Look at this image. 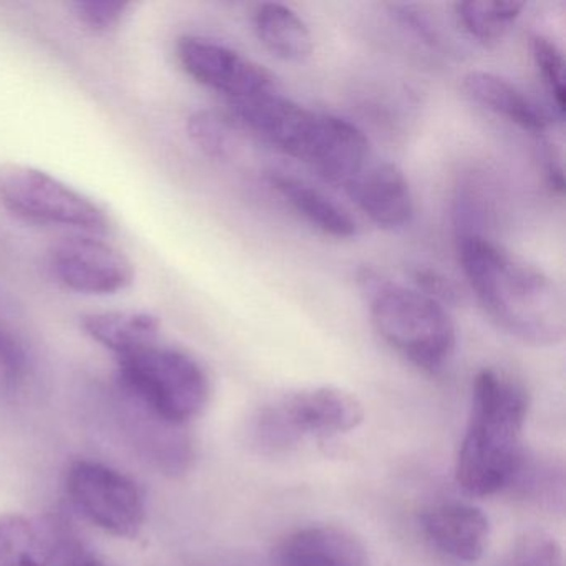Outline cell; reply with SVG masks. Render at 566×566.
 <instances>
[{"mask_svg": "<svg viewBox=\"0 0 566 566\" xmlns=\"http://www.w3.org/2000/svg\"><path fill=\"white\" fill-rule=\"evenodd\" d=\"M117 364L124 399L171 426H187L207 407L210 380L185 350L155 343L118 357Z\"/></svg>", "mask_w": 566, "mask_h": 566, "instance_id": "277c9868", "label": "cell"}, {"mask_svg": "<svg viewBox=\"0 0 566 566\" xmlns=\"http://www.w3.org/2000/svg\"><path fill=\"white\" fill-rule=\"evenodd\" d=\"M177 57L181 69L195 82L224 95L228 102L276 91L273 75L263 65L210 39L181 38L177 44Z\"/></svg>", "mask_w": 566, "mask_h": 566, "instance_id": "30bf717a", "label": "cell"}, {"mask_svg": "<svg viewBox=\"0 0 566 566\" xmlns=\"http://www.w3.org/2000/svg\"><path fill=\"white\" fill-rule=\"evenodd\" d=\"M268 184L300 217L321 233L336 240L356 237L357 223L349 211L344 210L333 198L313 185L281 171L270 174Z\"/></svg>", "mask_w": 566, "mask_h": 566, "instance_id": "9a60e30c", "label": "cell"}, {"mask_svg": "<svg viewBox=\"0 0 566 566\" xmlns=\"http://www.w3.org/2000/svg\"><path fill=\"white\" fill-rule=\"evenodd\" d=\"M502 566H563V549L546 532H526L513 543Z\"/></svg>", "mask_w": 566, "mask_h": 566, "instance_id": "603a6c76", "label": "cell"}, {"mask_svg": "<svg viewBox=\"0 0 566 566\" xmlns=\"http://www.w3.org/2000/svg\"><path fill=\"white\" fill-rule=\"evenodd\" d=\"M347 197L382 230H399L413 217V195L397 165L369 164L344 187Z\"/></svg>", "mask_w": 566, "mask_h": 566, "instance_id": "7c38bea8", "label": "cell"}, {"mask_svg": "<svg viewBox=\"0 0 566 566\" xmlns=\"http://www.w3.org/2000/svg\"><path fill=\"white\" fill-rule=\"evenodd\" d=\"M462 87L470 101L505 118L523 132L539 137L552 125V117L536 102L499 75L490 72H470L463 78Z\"/></svg>", "mask_w": 566, "mask_h": 566, "instance_id": "5bb4252c", "label": "cell"}, {"mask_svg": "<svg viewBox=\"0 0 566 566\" xmlns=\"http://www.w3.org/2000/svg\"><path fill=\"white\" fill-rule=\"evenodd\" d=\"M0 566H49L42 525L21 515L0 516Z\"/></svg>", "mask_w": 566, "mask_h": 566, "instance_id": "ffe728a7", "label": "cell"}, {"mask_svg": "<svg viewBox=\"0 0 566 566\" xmlns=\"http://www.w3.org/2000/svg\"><path fill=\"white\" fill-rule=\"evenodd\" d=\"M530 410L526 387L495 367L479 370L472 384L469 423L457 455V483L473 496L505 492L526 449Z\"/></svg>", "mask_w": 566, "mask_h": 566, "instance_id": "7a4b0ae2", "label": "cell"}, {"mask_svg": "<svg viewBox=\"0 0 566 566\" xmlns=\"http://www.w3.org/2000/svg\"><path fill=\"white\" fill-rule=\"evenodd\" d=\"M457 254L470 290L500 329L530 346L562 343L565 300L552 277L485 234H457Z\"/></svg>", "mask_w": 566, "mask_h": 566, "instance_id": "6da1fadb", "label": "cell"}, {"mask_svg": "<svg viewBox=\"0 0 566 566\" xmlns=\"http://www.w3.org/2000/svg\"><path fill=\"white\" fill-rule=\"evenodd\" d=\"M412 277L417 291L432 297L442 306L457 303V300H459V291H457L455 284L439 271L432 270V268H417Z\"/></svg>", "mask_w": 566, "mask_h": 566, "instance_id": "484cf974", "label": "cell"}, {"mask_svg": "<svg viewBox=\"0 0 566 566\" xmlns=\"http://www.w3.org/2000/svg\"><path fill=\"white\" fill-rule=\"evenodd\" d=\"M506 493L545 510H563L565 472L552 457L538 455L526 449L518 469L513 473Z\"/></svg>", "mask_w": 566, "mask_h": 566, "instance_id": "ac0fdd59", "label": "cell"}, {"mask_svg": "<svg viewBox=\"0 0 566 566\" xmlns=\"http://www.w3.org/2000/svg\"><path fill=\"white\" fill-rule=\"evenodd\" d=\"M253 25L261 44L283 61L301 62L313 52L310 28L287 6L274 2L258 6Z\"/></svg>", "mask_w": 566, "mask_h": 566, "instance_id": "e0dca14e", "label": "cell"}, {"mask_svg": "<svg viewBox=\"0 0 566 566\" xmlns=\"http://www.w3.org/2000/svg\"><path fill=\"white\" fill-rule=\"evenodd\" d=\"M523 8V2L512 0H469L455 4V15L470 38L490 45L505 38Z\"/></svg>", "mask_w": 566, "mask_h": 566, "instance_id": "d6986e66", "label": "cell"}, {"mask_svg": "<svg viewBox=\"0 0 566 566\" xmlns=\"http://www.w3.org/2000/svg\"><path fill=\"white\" fill-rule=\"evenodd\" d=\"M0 205L28 223L104 234L111 228L105 211L91 198L38 168L9 165L0 170Z\"/></svg>", "mask_w": 566, "mask_h": 566, "instance_id": "8992f818", "label": "cell"}, {"mask_svg": "<svg viewBox=\"0 0 566 566\" xmlns=\"http://www.w3.org/2000/svg\"><path fill=\"white\" fill-rule=\"evenodd\" d=\"M75 509L105 533L135 538L144 528L145 503L134 480L104 463L78 460L67 472Z\"/></svg>", "mask_w": 566, "mask_h": 566, "instance_id": "52a82bcc", "label": "cell"}, {"mask_svg": "<svg viewBox=\"0 0 566 566\" xmlns=\"http://www.w3.org/2000/svg\"><path fill=\"white\" fill-rule=\"evenodd\" d=\"M392 14L400 24L409 28V31L412 32L416 38H419L420 41L426 42V44L432 45V48H437L440 44L439 34H437L436 29L430 24L429 19L416 8V6H392Z\"/></svg>", "mask_w": 566, "mask_h": 566, "instance_id": "4316f807", "label": "cell"}, {"mask_svg": "<svg viewBox=\"0 0 566 566\" xmlns=\"http://www.w3.org/2000/svg\"><path fill=\"white\" fill-rule=\"evenodd\" d=\"M49 260L59 283L75 293L112 296L128 290L135 280L132 261L95 234L62 238L52 247Z\"/></svg>", "mask_w": 566, "mask_h": 566, "instance_id": "ba28073f", "label": "cell"}, {"mask_svg": "<svg viewBox=\"0 0 566 566\" xmlns=\"http://www.w3.org/2000/svg\"><path fill=\"white\" fill-rule=\"evenodd\" d=\"M276 566H370V558L366 545L349 530L310 525L284 538Z\"/></svg>", "mask_w": 566, "mask_h": 566, "instance_id": "4fadbf2b", "label": "cell"}, {"mask_svg": "<svg viewBox=\"0 0 566 566\" xmlns=\"http://www.w3.org/2000/svg\"><path fill=\"white\" fill-rule=\"evenodd\" d=\"M228 104L234 117L248 130L260 135L290 157L311 164L323 134L326 114L310 111L276 91Z\"/></svg>", "mask_w": 566, "mask_h": 566, "instance_id": "9c48e42d", "label": "cell"}, {"mask_svg": "<svg viewBox=\"0 0 566 566\" xmlns=\"http://www.w3.org/2000/svg\"><path fill=\"white\" fill-rule=\"evenodd\" d=\"M81 326L91 339L114 353L117 359L158 343L160 336V321L147 311L85 314Z\"/></svg>", "mask_w": 566, "mask_h": 566, "instance_id": "2e32d148", "label": "cell"}, {"mask_svg": "<svg viewBox=\"0 0 566 566\" xmlns=\"http://www.w3.org/2000/svg\"><path fill=\"white\" fill-rule=\"evenodd\" d=\"M530 48H532L533 62L538 71L539 81L545 85L556 114L563 117L566 111V88L565 59L562 51L552 39L543 35H533Z\"/></svg>", "mask_w": 566, "mask_h": 566, "instance_id": "44dd1931", "label": "cell"}, {"mask_svg": "<svg viewBox=\"0 0 566 566\" xmlns=\"http://www.w3.org/2000/svg\"><path fill=\"white\" fill-rule=\"evenodd\" d=\"M188 135L208 157L227 160L234 147L233 128L217 112L198 111L188 118Z\"/></svg>", "mask_w": 566, "mask_h": 566, "instance_id": "7402d4cb", "label": "cell"}, {"mask_svg": "<svg viewBox=\"0 0 566 566\" xmlns=\"http://www.w3.org/2000/svg\"><path fill=\"white\" fill-rule=\"evenodd\" d=\"M420 530L437 553L453 562H479L489 546V518L482 510L469 503L430 506L420 516Z\"/></svg>", "mask_w": 566, "mask_h": 566, "instance_id": "8fae6325", "label": "cell"}, {"mask_svg": "<svg viewBox=\"0 0 566 566\" xmlns=\"http://www.w3.org/2000/svg\"><path fill=\"white\" fill-rule=\"evenodd\" d=\"M132 4L112 0H78L72 4L75 18L88 31L104 34L120 24Z\"/></svg>", "mask_w": 566, "mask_h": 566, "instance_id": "d4e9b609", "label": "cell"}, {"mask_svg": "<svg viewBox=\"0 0 566 566\" xmlns=\"http://www.w3.org/2000/svg\"><path fill=\"white\" fill-rule=\"evenodd\" d=\"M363 420L364 407L356 396L339 387H313L263 407L254 417L251 436L258 449L281 452L306 437L350 432Z\"/></svg>", "mask_w": 566, "mask_h": 566, "instance_id": "5b68a950", "label": "cell"}, {"mask_svg": "<svg viewBox=\"0 0 566 566\" xmlns=\"http://www.w3.org/2000/svg\"><path fill=\"white\" fill-rule=\"evenodd\" d=\"M49 548V566H108L97 555L85 548L77 536L72 535L62 523L42 525Z\"/></svg>", "mask_w": 566, "mask_h": 566, "instance_id": "cb8c5ba5", "label": "cell"}, {"mask_svg": "<svg viewBox=\"0 0 566 566\" xmlns=\"http://www.w3.org/2000/svg\"><path fill=\"white\" fill-rule=\"evenodd\" d=\"M357 283L369 304L374 327L387 346L426 373L446 367L457 344L455 324L446 306L370 268L357 273Z\"/></svg>", "mask_w": 566, "mask_h": 566, "instance_id": "3957f363", "label": "cell"}]
</instances>
